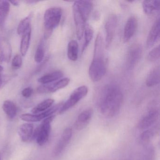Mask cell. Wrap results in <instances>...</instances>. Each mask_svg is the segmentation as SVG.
<instances>
[{
	"instance_id": "obj_31",
	"label": "cell",
	"mask_w": 160,
	"mask_h": 160,
	"mask_svg": "<svg viewBox=\"0 0 160 160\" xmlns=\"http://www.w3.org/2000/svg\"><path fill=\"white\" fill-rule=\"evenodd\" d=\"M23 63L22 57L19 55H17L12 60V67L15 69H18L21 67Z\"/></svg>"
},
{
	"instance_id": "obj_24",
	"label": "cell",
	"mask_w": 160,
	"mask_h": 160,
	"mask_svg": "<svg viewBox=\"0 0 160 160\" xmlns=\"http://www.w3.org/2000/svg\"><path fill=\"white\" fill-rule=\"evenodd\" d=\"M78 45L76 41L72 40L69 42L67 48V56L72 61H76L78 58Z\"/></svg>"
},
{
	"instance_id": "obj_6",
	"label": "cell",
	"mask_w": 160,
	"mask_h": 160,
	"mask_svg": "<svg viewBox=\"0 0 160 160\" xmlns=\"http://www.w3.org/2000/svg\"><path fill=\"white\" fill-rule=\"evenodd\" d=\"M88 89L86 86H80L72 92L67 101L62 105L58 113L62 114L73 107L88 94Z\"/></svg>"
},
{
	"instance_id": "obj_18",
	"label": "cell",
	"mask_w": 160,
	"mask_h": 160,
	"mask_svg": "<svg viewBox=\"0 0 160 160\" xmlns=\"http://www.w3.org/2000/svg\"><path fill=\"white\" fill-rule=\"evenodd\" d=\"M160 66L153 67L150 71L146 79V85L148 87H152L160 83Z\"/></svg>"
},
{
	"instance_id": "obj_1",
	"label": "cell",
	"mask_w": 160,
	"mask_h": 160,
	"mask_svg": "<svg viewBox=\"0 0 160 160\" xmlns=\"http://www.w3.org/2000/svg\"><path fill=\"white\" fill-rule=\"evenodd\" d=\"M123 96L118 86L109 84L101 92L99 108L101 114L106 118L115 117L119 112L122 105Z\"/></svg>"
},
{
	"instance_id": "obj_12",
	"label": "cell",
	"mask_w": 160,
	"mask_h": 160,
	"mask_svg": "<svg viewBox=\"0 0 160 160\" xmlns=\"http://www.w3.org/2000/svg\"><path fill=\"white\" fill-rule=\"evenodd\" d=\"M138 20L137 17L133 15L127 19L124 28L123 39L124 42L130 41L134 35L137 29Z\"/></svg>"
},
{
	"instance_id": "obj_32",
	"label": "cell",
	"mask_w": 160,
	"mask_h": 160,
	"mask_svg": "<svg viewBox=\"0 0 160 160\" xmlns=\"http://www.w3.org/2000/svg\"><path fill=\"white\" fill-rule=\"evenodd\" d=\"M33 92L32 88H30V87H28V88H25L22 90L21 93H22V96L23 97L28 98L32 96L33 93Z\"/></svg>"
},
{
	"instance_id": "obj_2",
	"label": "cell",
	"mask_w": 160,
	"mask_h": 160,
	"mask_svg": "<svg viewBox=\"0 0 160 160\" xmlns=\"http://www.w3.org/2000/svg\"><path fill=\"white\" fill-rule=\"evenodd\" d=\"M93 4L90 1H77L72 6L73 14L76 26L77 37L78 40L84 35L86 23L92 11Z\"/></svg>"
},
{
	"instance_id": "obj_5",
	"label": "cell",
	"mask_w": 160,
	"mask_h": 160,
	"mask_svg": "<svg viewBox=\"0 0 160 160\" xmlns=\"http://www.w3.org/2000/svg\"><path fill=\"white\" fill-rule=\"evenodd\" d=\"M55 118V115H52L44 119L33 134L39 146H43L48 141L51 132V124Z\"/></svg>"
},
{
	"instance_id": "obj_13",
	"label": "cell",
	"mask_w": 160,
	"mask_h": 160,
	"mask_svg": "<svg viewBox=\"0 0 160 160\" xmlns=\"http://www.w3.org/2000/svg\"><path fill=\"white\" fill-rule=\"evenodd\" d=\"M159 118V112L156 109L150 110L139 122L138 127L140 130H147L154 124Z\"/></svg>"
},
{
	"instance_id": "obj_26",
	"label": "cell",
	"mask_w": 160,
	"mask_h": 160,
	"mask_svg": "<svg viewBox=\"0 0 160 160\" xmlns=\"http://www.w3.org/2000/svg\"><path fill=\"white\" fill-rule=\"evenodd\" d=\"M32 17V14H30L28 16L20 21L17 28V32L18 35L22 36L30 28L31 22Z\"/></svg>"
},
{
	"instance_id": "obj_36",
	"label": "cell",
	"mask_w": 160,
	"mask_h": 160,
	"mask_svg": "<svg viewBox=\"0 0 160 160\" xmlns=\"http://www.w3.org/2000/svg\"><path fill=\"white\" fill-rule=\"evenodd\" d=\"M2 61H3V59L2 58V56L0 54V62H2Z\"/></svg>"
},
{
	"instance_id": "obj_22",
	"label": "cell",
	"mask_w": 160,
	"mask_h": 160,
	"mask_svg": "<svg viewBox=\"0 0 160 160\" xmlns=\"http://www.w3.org/2000/svg\"><path fill=\"white\" fill-rule=\"evenodd\" d=\"M2 107L3 111L9 118L12 119L16 116L18 108L13 102L6 100L3 102Z\"/></svg>"
},
{
	"instance_id": "obj_30",
	"label": "cell",
	"mask_w": 160,
	"mask_h": 160,
	"mask_svg": "<svg viewBox=\"0 0 160 160\" xmlns=\"http://www.w3.org/2000/svg\"><path fill=\"white\" fill-rule=\"evenodd\" d=\"M154 134V130L147 129L140 135V140L142 142H148L151 140Z\"/></svg>"
},
{
	"instance_id": "obj_10",
	"label": "cell",
	"mask_w": 160,
	"mask_h": 160,
	"mask_svg": "<svg viewBox=\"0 0 160 160\" xmlns=\"http://www.w3.org/2000/svg\"><path fill=\"white\" fill-rule=\"evenodd\" d=\"M72 128H67L63 131L53 150V152L54 156H59L63 152L65 148L70 143L72 139Z\"/></svg>"
},
{
	"instance_id": "obj_16",
	"label": "cell",
	"mask_w": 160,
	"mask_h": 160,
	"mask_svg": "<svg viewBox=\"0 0 160 160\" xmlns=\"http://www.w3.org/2000/svg\"><path fill=\"white\" fill-rule=\"evenodd\" d=\"M0 54L3 61L9 62L12 55V48L11 44L5 37L0 36Z\"/></svg>"
},
{
	"instance_id": "obj_20",
	"label": "cell",
	"mask_w": 160,
	"mask_h": 160,
	"mask_svg": "<svg viewBox=\"0 0 160 160\" xmlns=\"http://www.w3.org/2000/svg\"><path fill=\"white\" fill-rule=\"evenodd\" d=\"M143 12L148 15L152 14L154 12L159 11L160 2L157 0L144 1L142 3Z\"/></svg>"
},
{
	"instance_id": "obj_7",
	"label": "cell",
	"mask_w": 160,
	"mask_h": 160,
	"mask_svg": "<svg viewBox=\"0 0 160 160\" xmlns=\"http://www.w3.org/2000/svg\"><path fill=\"white\" fill-rule=\"evenodd\" d=\"M62 103L58 104L54 106L51 107L46 111L37 114H24L20 116V118L27 122H37L41 121L48 117L54 115L57 111H59L62 106Z\"/></svg>"
},
{
	"instance_id": "obj_29",
	"label": "cell",
	"mask_w": 160,
	"mask_h": 160,
	"mask_svg": "<svg viewBox=\"0 0 160 160\" xmlns=\"http://www.w3.org/2000/svg\"><path fill=\"white\" fill-rule=\"evenodd\" d=\"M160 58V46L154 48L149 53L148 59L149 61L154 62Z\"/></svg>"
},
{
	"instance_id": "obj_28",
	"label": "cell",
	"mask_w": 160,
	"mask_h": 160,
	"mask_svg": "<svg viewBox=\"0 0 160 160\" xmlns=\"http://www.w3.org/2000/svg\"><path fill=\"white\" fill-rule=\"evenodd\" d=\"M45 57L44 44L43 40L41 41L38 45L37 50L35 52L34 60L37 63H40L43 60Z\"/></svg>"
},
{
	"instance_id": "obj_15",
	"label": "cell",
	"mask_w": 160,
	"mask_h": 160,
	"mask_svg": "<svg viewBox=\"0 0 160 160\" xmlns=\"http://www.w3.org/2000/svg\"><path fill=\"white\" fill-rule=\"evenodd\" d=\"M160 18H158L152 27L147 40V48H150L154 45L160 37Z\"/></svg>"
},
{
	"instance_id": "obj_27",
	"label": "cell",
	"mask_w": 160,
	"mask_h": 160,
	"mask_svg": "<svg viewBox=\"0 0 160 160\" xmlns=\"http://www.w3.org/2000/svg\"><path fill=\"white\" fill-rule=\"evenodd\" d=\"M93 33H94V30L92 27L88 24L86 25L84 32V34L85 35V42L82 47V53H83L84 51L87 49L93 37Z\"/></svg>"
},
{
	"instance_id": "obj_19",
	"label": "cell",
	"mask_w": 160,
	"mask_h": 160,
	"mask_svg": "<svg viewBox=\"0 0 160 160\" xmlns=\"http://www.w3.org/2000/svg\"><path fill=\"white\" fill-rule=\"evenodd\" d=\"M63 76V73L62 71H55L41 77L38 79V81L43 85L50 84L61 79Z\"/></svg>"
},
{
	"instance_id": "obj_33",
	"label": "cell",
	"mask_w": 160,
	"mask_h": 160,
	"mask_svg": "<svg viewBox=\"0 0 160 160\" xmlns=\"http://www.w3.org/2000/svg\"><path fill=\"white\" fill-rule=\"evenodd\" d=\"M4 79L3 77L0 74V89H1L2 87L4 85Z\"/></svg>"
},
{
	"instance_id": "obj_35",
	"label": "cell",
	"mask_w": 160,
	"mask_h": 160,
	"mask_svg": "<svg viewBox=\"0 0 160 160\" xmlns=\"http://www.w3.org/2000/svg\"><path fill=\"white\" fill-rule=\"evenodd\" d=\"M27 3H29V4H32V3H35L36 2H39V1H26Z\"/></svg>"
},
{
	"instance_id": "obj_37",
	"label": "cell",
	"mask_w": 160,
	"mask_h": 160,
	"mask_svg": "<svg viewBox=\"0 0 160 160\" xmlns=\"http://www.w3.org/2000/svg\"><path fill=\"white\" fill-rule=\"evenodd\" d=\"M3 67L1 65H0V72H1L2 71H3Z\"/></svg>"
},
{
	"instance_id": "obj_8",
	"label": "cell",
	"mask_w": 160,
	"mask_h": 160,
	"mask_svg": "<svg viewBox=\"0 0 160 160\" xmlns=\"http://www.w3.org/2000/svg\"><path fill=\"white\" fill-rule=\"evenodd\" d=\"M142 48L139 43H134L129 47L126 56V66L129 69L134 68L141 59Z\"/></svg>"
},
{
	"instance_id": "obj_11",
	"label": "cell",
	"mask_w": 160,
	"mask_h": 160,
	"mask_svg": "<svg viewBox=\"0 0 160 160\" xmlns=\"http://www.w3.org/2000/svg\"><path fill=\"white\" fill-rule=\"evenodd\" d=\"M70 81V79L69 78L60 79L55 83L45 84L40 86L37 89V91L40 93H42L55 92L68 86Z\"/></svg>"
},
{
	"instance_id": "obj_17",
	"label": "cell",
	"mask_w": 160,
	"mask_h": 160,
	"mask_svg": "<svg viewBox=\"0 0 160 160\" xmlns=\"http://www.w3.org/2000/svg\"><path fill=\"white\" fill-rule=\"evenodd\" d=\"M33 124L31 122L23 123L19 126L18 133L23 142H27L33 135Z\"/></svg>"
},
{
	"instance_id": "obj_38",
	"label": "cell",
	"mask_w": 160,
	"mask_h": 160,
	"mask_svg": "<svg viewBox=\"0 0 160 160\" xmlns=\"http://www.w3.org/2000/svg\"><path fill=\"white\" fill-rule=\"evenodd\" d=\"M0 160H1V156L0 155Z\"/></svg>"
},
{
	"instance_id": "obj_3",
	"label": "cell",
	"mask_w": 160,
	"mask_h": 160,
	"mask_svg": "<svg viewBox=\"0 0 160 160\" xmlns=\"http://www.w3.org/2000/svg\"><path fill=\"white\" fill-rule=\"evenodd\" d=\"M106 72V65L104 56V44L97 42L94 44V53L92 62L89 70L90 78L93 82L101 80Z\"/></svg>"
},
{
	"instance_id": "obj_25",
	"label": "cell",
	"mask_w": 160,
	"mask_h": 160,
	"mask_svg": "<svg viewBox=\"0 0 160 160\" xmlns=\"http://www.w3.org/2000/svg\"><path fill=\"white\" fill-rule=\"evenodd\" d=\"M54 102V99H46L34 107L32 110V112L33 114H37L46 111L52 106Z\"/></svg>"
},
{
	"instance_id": "obj_9",
	"label": "cell",
	"mask_w": 160,
	"mask_h": 160,
	"mask_svg": "<svg viewBox=\"0 0 160 160\" xmlns=\"http://www.w3.org/2000/svg\"><path fill=\"white\" fill-rule=\"evenodd\" d=\"M118 25V18L116 15H110L105 24L106 31L105 47L109 48L113 42Z\"/></svg>"
},
{
	"instance_id": "obj_34",
	"label": "cell",
	"mask_w": 160,
	"mask_h": 160,
	"mask_svg": "<svg viewBox=\"0 0 160 160\" xmlns=\"http://www.w3.org/2000/svg\"><path fill=\"white\" fill-rule=\"evenodd\" d=\"M10 3L13 5L14 6H17L19 5V2L17 1H9Z\"/></svg>"
},
{
	"instance_id": "obj_4",
	"label": "cell",
	"mask_w": 160,
	"mask_h": 160,
	"mask_svg": "<svg viewBox=\"0 0 160 160\" xmlns=\"http://www.w3.org/2000/svg\"><path fill=\"white\" fill-rule=\"evenodd\" d=\"M62 16V10L59 7H52L46 11L44 15V26L45 39L51 36L54 29L60 22Z\"/></svg>"
},
{
	"instance_id": "obj_21",
	"label": "cell",
	"mask_w": 160,
	"mask_h": 160,
	"mask_svg": "<svg viewBox=\"0 0 160 160\" xmlns=\"http://www.w3.org/2000/svg\"><path fill=\"white\" fill-rule=\"evenodd\" d=\"M11 3L7 1H0V28L4 26L10 11Z\"/></svg>"
},
{
	"instance_id": "obj_23",
	"label": "cell",
	"mask_w": 160,
	"mask_h": 160,
	"mask_svg": "<svg viewBox=\"0 0 160 160\" xmlns=\"http://www.w3.org/2000/svg\"><path fill=\"white\" fill-rule=\"evenodd\" d=\"M31 37V28L29 29L23 35L20 43V53L23 57L26 56L28 53L30 43Z\"/></svg>"
},
{
	"instance_id": "obj_14",
	"label": "cell",
	"mask_w": 160,
	"mask_h": 160,
	"mask_svg": "<svg viewBox=\"0 0 160 160\" xmlns=\"http://www.w3.org/2000/svg\"><path fill=\"white\" fill-rule=\"evenodd\" d=\"M93 111L91 108H88L78 115L75 122V127L78 131L86 128L91 120Z\"/></svg>"
}]
</instances>
